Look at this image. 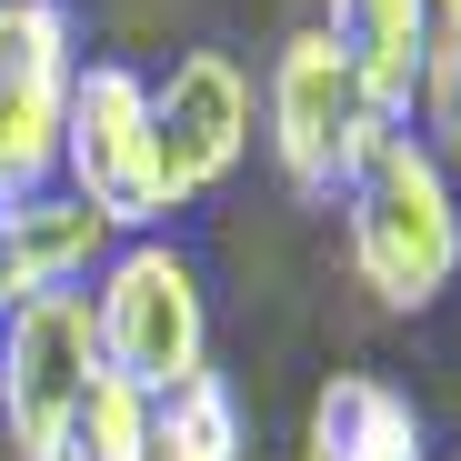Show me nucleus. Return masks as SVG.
Returning a JSON list of instances; mask_svg holds the SVG:
<instances>
[{"label":"nucleus","instance_id":"f257e3e1","mask_svg":"<svg viewBox=\"0 0 461 461\" xmlns=\"http://www.w3.org/2000/svg\"><path fill=\"white\" fill-rule=\"evenodd\" d=\"M341 241H351V271L381 312H431V301L461 281V191H451V161L411 131H392L361 161V181L341 191Z\"/></svg>","mask_w":461,"mask_h":461},{"label":"nucleus","instance_id":"f03ea898","mask_svg":"<svg viewBox=\"0 0 461 461\" xmlns=\"http://www.w3.org/2000/svg\"><path fill=\"white\" fill-rule=\"evenodd\" d=\"M50 181L81 201L111 241H150V230L181 221L171 171H161V131H150V70H131V60H81L70 111H60V161H50Z\"/></svg>","mask_w":461,"mask_h":461},{"label":"nucleus","instance_id":"7ed1b4c3","mask_svg":"<svg viewBox=\"0 0 461 461\" xmlns=\"http://www.w3.org/2000/svg\"><path fill=\"white\" fill-rule=\"evenodd\" d=\"M91 341H101V371L131 381L140 402H161L171 381L211 371V281L201 261L150 230V241H121L91 281Z\"/></svg>","mask_w":461,"mask_h":461},{"label":"nucleus","instance_id":"20e7f679","mask_svg":"<svg viewBox=\"0 0 461 461\" xmlns=\"http://www.w3.org/2000/svg\"><path fill=\"white\" fill-rule=\"evenodd\" d=\"M392 131H402V121L351 81V60H341L321 31H291V41L271 50V70H261V140H271L291 201H341V191L361 181V161H371Z\"/></svg>","mask_w":461,"mask_h":461},{"label":"nucleus","instance_id":"39448f33","mask_svg":"<svg viewBox=\"0 0 461 461\" xmlns=\"http://www.w3.org/2000/svg\"><path fill=\"white\" fill-rule=\"evenodd\" d=\"M91 381H101L91 291H50V301L0 312V441H11V461H60Z\"/></svg>","mask_w":461,"mask_h":461},{"label":"nucleus","instance_id":"423d86ee","mask_svg":"<svg viewBox=\"0 0 461 461\" xmlns=\"http://www.w3.org/2000/svg\"><path fill=\"white\" fill-rule=\"evenodd\" d=\"M81 60L91 50H81V11L70 0H0V201L50 181Z\"/></svg>","mask_w":461,"mask_h":461},{"label":"nucleus","instance_id":"0eeeda50","mask_svg":"<svg viewBox=\"0 0 461 461\" xmlns=\"http://www.w3.org/2000/svg\"><path fill=\"white\" fill-rule=\"evenodd\" d=\"M150 131H161V171H171V201H211L230 171L251 161L261 140V91L230 50H181L161 81H150Z\"/></svg>","mask_w":461,"mask_h":461},{"label":"nucleus","instance_id":"6e6552de","mask_svg":"<svg viewBox=\"0 0 461 461\" xmlns=\"http://www.w3.org/2000/svg\"><path fill=\"white\" fill-rule=\"evenodd\" d=\"M111 251H121V241H111L60 181L0 201V312H11V301H50V291H91Z\"/></svg>","mask_w":461,"mask_h":461},{"label":"nucleus","instance_id":"1a4fd4ad","mask_svg":"<svg viewBox=\"0 0 461 461\" xmlns=\"http://www.w3.org/2000/svg\"><path fill=\"white\" fill-rule=\"evenodd\" d=\"M301 461H431V421L402 381L331 371L301 411Z\"/></svg>","mask_w":461,"mask_h":461},{"label":"nucleus","instance_id":"9d476101","mask_svg":"<svg viewBox=\"0 0 461 461\" xmlns=\"http://www.w3.org/2000/svg\"><path fill=\"white\" fill-rule=\"evenodd\" d=\"M312 31L351 60V81L392 121L411 111V70H421V41H431V0H321Z\"/></svg>","mask_w":461,"mask_h":461},{"label":"nucleus","instance_id":"9b49d317","mask_svg":"<svg viewBox=\"0 0 461 461\" xmlns=\"http://www.w3.org/2000/svg\"><path fill=\"white\" fill-rule=\"evenodd\" d=\"M150 461H251V411L230 371H191L150 402Z\"/></svg>","mask_w":461,"mask_h":461},{"label":"nucleus","instance_id":"f8f14e48","mask_svg":"<svg viewBox=\"0 0 461 461\" xmlns=\"http://www.w3.org/2000/svg\"><path fill=\"white\" fill-rule=\"evenodd\" d=\"M402 131L431 150V161H461V21H431L421 70H411V111Z\"/></svg>","mask_w":461,"mask_h":461},{"label":"nucleus","instance_id":"ddd939ff","mask_svg":"<svg viewBox=\"0 0 461 461\" xmlns=\"http://www.w3.org/2000/svg\"><path fill=\"white\" fill-rule=\"evenodd\" d=\"M60 461H150V402L101 371L91 402H81V421H70V441H60Z\"/></svg>","mask_w":461,"mask_h":461}]
</instances>
